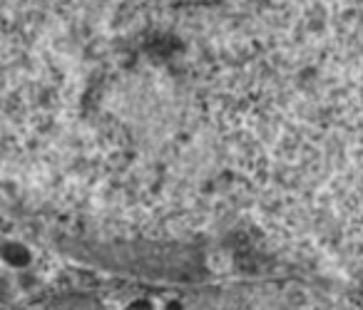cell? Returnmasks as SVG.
Returning <instances> with one entry per match:
<instances>
[{
	"mask_svg": "<svg viewBox=\"0 0 363 310\" xmlns=\"http://www.w3.org/2000/svg\"><path fill=\"white\" fill-rule=\"evenodd\" d=\"M0 256H3V260H6L8 265H13V268H26V265L33 260L30 251H28L23 243H16V241L3 246V248H0Z\"/></svg>",
	"mask_w": 363,
	"mask_h": 310,
	"instance_id": "cell-1",
	"label": "cell"
},
{
	"mask_svg": "<svg viewBox=\"0 0 363 310\" xmlns=\"http://www.w3.org/2000/svg\"><path fill=\"white\" fill-rule=\"evenodd\" d=\"M50 310H102V305L85 295H67V298L55 300Z\"/></svg>",
	"mask_w": 363,
	"mask_h": 310,
	"instance_id": "cell-2",
	"label": "cell"
},
{
	"mask_svg": "<svg viewBox=\"0 0 363 310\" xmlns=\"http://www.w3.org/2000/svg\"><path fill=\"white\" fill-rule=\"evenodd\" d=\"M125 310H155V305H152V300H147V298H137V300H132Z\"/></svg>",
	"mask_w": 363,
	"mask_h": 310,
	"instance_id": "cell-3",
	"label": "cell"
}]
</instances>
